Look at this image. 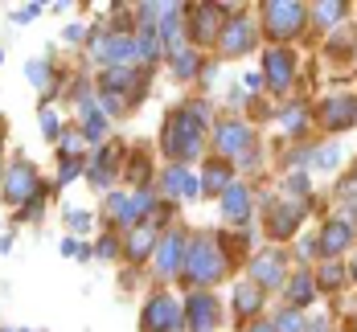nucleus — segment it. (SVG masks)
<instances>
[{
	"instance_id": "obj_16",
	"label": "nucleus",
	"mask_w": 357,
	"mask_h": 332,
	"mask_svg": "<svg viewBox=\"0 0 357 332\" xmlns=\"http://www.w3.org/2000/svg\"><path fill=\"white\" fill-rule=\"evenodd\" d=\"M160 184H165L169 197H202V181H197L185 164H173V168L160 177Z\"/></svg>"
},
{
	"instance_id": "obj_42",
	"label": "nucleus",
	"mask_w": 357,
	"mask_h": 332,
	"mask_svg": "<svg viewBox=\"0 0 357 332\" xmlns=\"http://www.w3.org/2000/svg\"><path fill=\"white\" fill-rule=\"evenodd\" d=\"M62 255H82V246H78L74 238H66V242H62Z\"/></svg>"
},
{
	"instance_id": "obj_7",
	"label": "nucleus",
	"mask_w": 357,
	"mask_h": 332,
	"mask_svg": "<svg viewBox=\"0 0 357 332\" xmlns=\"http://www.w3.org/2000/svg\"><path fill=\"white\" fill-rule=\"evenodd\" d=\"M214 140H218V152H222V160H234V156H250V127L247 123H238V119H226V123H218L214 127Z\"/></svg>"
},
{
	"instance_id": "obj_37",
	"label": "nucleus",
	"mask_w": 357,
	"mask_h": 332,
	"mask_svg": "<svg viewBox=\"0 0 357 332\" xmlns=\"http://www.w3.org/2000/svg\"><path fill=\"white\" fill-rule=\"evenodd\" d=\"M144 173H148V160H144V156H136V160H132V177H128V181H148V177H144Z\"/></svg>"
},
{
	"instance_id": "obj_43",
	"label": "nucleus",
	"mask_w": 357,
	"mask_h": 332,
	"mask_svg": "<svg viewBox=\"0 0 357 332\" xmlns=\"http://www.w3.org/2000/svg\"><path fill=\"white\" fill-rule=\"evenodd\" d=\"M66 41H82V25H70L66 29Z\"/></svg>"
},
{
	"instance_id": "obj_32",
	"label": "nucleus",
	"mask_w": 357,
	"mask_h": 332,
	"mask_svg": "<svg viewBox=\"0 0 357 332\" xmlns=\"http://www.w3.org/2000/svg\"><path fill=\"white\" fill-rule=\"evenodd\" d=\"M41 132L50 136V140H62V132H58V115H54V107L41 111Z\"/></svg>"
},
{
	"instance_id": "obj_10",
	"label": "nucleus",
	"mask_w": 357,
	"mask_h": 332,
	"mask_svg": "<svg viewBox=\"0 0 357 332\" xmlns=\"http://www.w3.org/2000/svg\"><path fill=\"white\" fill-rule=\"evenodd\" d=\"M291 74H296V58L287 49H280V45H271L263 54V78L271 82V90H287L291 86Z\"/></svg>"
},
{
	"instance_id": "obj_9",
	"label": "nucleus",
	"mask_w": 357,
	"mask_h": 332,
	"mask_svg": "<svg viewBox=\"0 0 357 332\" xmlns=\"http://www.w3.org/2000/svg\"><path fill=\"white\" fill-rule=\"evenodd\" d=\"M185 320H189V329L193 332H214L218 320H222L218 299L210 292H193L189 295V303H185Z\"/></svg>"
},
{
	"instance_id": "obj_8",
	"label": "nucleus",
	"mask_w": 357,
	"mask_h": 332,
	"mask_svg": "<svg viewBox=\"0 0 357 332\" xmlns=\"http://www.w3.org/2000/svg\"><path fill=\"white\" fill-rule=\"evenodd\" d=\"M185 251H189V238L177 234V230L156 242V271H160V279H173L181 267H185Z\"/></svg>"
},
{
	"instance_id": "obj_18",
	"label": "nucleus",
	"mask_w": 357,
	"mask_h": 332,
	"mask_svg": "<svg viewBox=\"0 0 357 332\" xmlns=\"http://www.w3.org/2000/svg\"><path fill=\"white\" fill-rule=\"evenodd\" d=\"M222 218L226 221H243L250 218V189H243V184H230L226 193H222Z\"/></svg>"
},
{
	"instance_id": "obj_30",
	"label": "nucleus",
	"mask_w": 357,
	"mask_h": 332,
	"mask_svg": "<svg viewBox=\"0 0 357 332\" xmlns=\"http://www.w3.org/2000/svg\"><path fill=\"white\" fill-rule=\"evenodd\" d=\"M300 329H304V324H300V312H296V308H287L284 316L275 320V332H300Z\"/></svg>"
},
{
	"instance_id": "obj_19",
	"label": "nucleus",
	"mask_w": 357,
	"mask_h": 332,
	"mask_svg": "<svg viewBox=\"0 0 357 332\" xmlns=\"http://www.w3.org/2000/svg\"><path fill=\"white\" fill-rule=\"evenodd\" d=\"M202 177H206V181H202V189L222 197V193L234 184V168H230V160H222V156H218V160H210V164H206V173H202Z\"/></svg>"
},
{
	"instance_id": "obj_44",
	"label": "nucleus",
	"mask_w": 357,
	"mask_h": 332,
	"mask_svg": "<svg viewBox=\"0 0 357 332\" xmlns=\"http://www.w3.org/2000/svg\"><path fill=\"white\" fill-rule=\"evenodd\" d=\"M308 332H328V324H324V320H312V324H308Z\"/></svg>"
},
{
	"instance_id": "obj_38",
	"label": "nucleus",
	"mask_w": 357,
	"mask_h": 332,
	"mask_svg": "<svg viewBox=\"0 0 357 332\" xmlns=\"http://www.w3.org/2000/svg\"><path fill=\"white\" fill-rule=\"evenodd\" d=\"M243 86H247V90H259V86H263V74H243Z\"/></svg>"
},
{
	"instance_id": "obj_39",
	"label": "nucleus",
	"mask_w": 357,
	"mask_h": 332,
	"mask_svg": "<svg viewBox=\"0 0 357 332\" xmlns=\"http://www.w3.org/2000/svg\"><path fill=\"white\" fill-rule=\"evenodd\" d=\"M304 189H308V184H304L300 173H296V177H287V193H304Z\"/></svg>"
},
{
	"instance_id": "obj_13",
	"label": "nucleus",
	"mask_w": 357,
	"mask_h": 332,
	"mask_svg": "<svg viewBox=\"0 0 357 332\" xmlns=\"http://www.w3.org/2000/svg\"><path fill=\"white\" fill-rule=\"evenodd\" d=\"M321 119H324V127H328V132H341V127L357 123V99H354V95L324 99V103H321Z\"/></svg>"
},
{
	"instance_id": "obj_28",
	"label": "nucleus",
	"mask_w": 357,
	"mask_h": 332,
	"mask_svg": "<svg viewBox=\"0 0 357 332\" xmlns=\"http://www.w3.org/2000/svg\"><path fill=\"white\" fill-rule=\"evenodd\" d=\"M341 283H345V271H341L337 262H324V267H321V287L333 292V287H341Z\"/></svg>"
},
{
	"instance_id": "obj_20",
	"label": "nucleus",
	"mask_w": 357,
	"mask_h": 332,
	"mask_svg": "<svg viewBox=\"0 0 357 332\" xmlns=\"http://www.w3.org/2000/svg\"><path fill=\"white\" fill-rule=\"evenodd\" d=\"M300 218H304L300 205H275L271 218H267V234H271V238H287V234L300 226Z\"/></svg>"
},
{
	"instance_id": "obj_12",
	"label": "nucleus",
	"mask_w": 357,
	"mask_h": 332,
	"mask_svg": "<svg viewBox=\"0 0 357 332\" xmlns=\"http://www.w3.org/2000/svg\"><path fill=\"white\" fill-rule=\"evenodd\" d=\"M349 242H354V226L345 218H333V221H324L321 238H317V251H321L324 258H337Z\"/></svg>"
},
{
	"instance_id": "obj_17",
	"label": "nucleus",
	"mask_w": 357,
	"mask_h": 332,
	"mask_svg": "<svg viewBox=\"0 0 357 332\" xmlns=\"http://www.w3.org/2000/svg\"><path fill=\"white\" fill-rule=\"evenodd\" d=\"M4 193H8V201H17V205H25L29 197H37V177L29 164H17L13 173H8V181H4Z\"/></svg>"
},
{
	"instance_id": "obj_45",
	"label": "nucleus",
	"mask_w": 357,
	"mask_h": 332,
	"mask_svg": "<svg viewBox=\"0 0 357 332\" xmlns=\"http://www.w3.org/2000/svg\"><path fill=\"white\" fill-rule=\"evenodd\" d=\"M250 332H275V329H271V324H255Z\"/></svg>"
},
{
	"instance_id": "obj_22",
	"label": "nucleus",
	"mask_w": 357,
	"mask_h": 332,
	"mask_svg": "<svg viewBox=\"0 0 357 332\" xmlns=\"http://www.w3.org/2000/svg\"><path fill=\"white\" fill-rule=\"evenodd\" d=\"M234 308H238L243 316H255V312L263 308V287H259V283H238V292H234Z\"/></svg>"
},
{
	"instance_id": "obj_47",
	"label": "nucleus",
	"mask_w": 357,
	"mask_h": 332,
	"mask_svg": "<svg viewBox=\"0 0 357 332\" xmlns=\"http://www.w3.org/2000/svg\"><path fill=\"white\" fill-rule=\"evenodd\" d=\"M0 62H4V49H0Z\"/></svg>"
},
{
	"instance_id": "obj_21",
	"label": "nucleus",
	"mask_w": 357,
	"mask_h": 332,
	"mask_svg": "<svg viewBox=\"0 0 357 332\" xmlns=\"http://www.w3.org/2000/svg\"><path fill=\"white\" fill-rule=\"evenodd\" d=\"M169 62H173V74H177V78H193L197 66H202V58H197L193 45H177V49H169Z\"/></svg>"
},
{
	"instance_id": "obj_4",
	"label": "nucleus",
	"mask_w": 357,
	"mask_h": 332,
	"mask_svg": "<svg viewBox=\"0 0 357 332\" xmlns=\"http://www.w3.org/2000/svg\"><path fill=\"white\" fill-rule=\"evenodd\" d=\"M255 41H259L255 21H250L247 13H234V17H226V25H222L218 49H222L226 58H238V54H250V49H255Z\"/></svg>"
},
{
	"instance_id": "obj_33",
	"label": "nucleus",
	"mask_w": 357,
	"mask_h": 332,
	"mask_svg": "<svg viewBox=\"0 0 357 332\" xmlns=\"http://www.w3.org/2000/svg\"><path fill=\"white\" fill-rule=\"evenodd\" d=\"M78 168H82V164H78V156H66V160H62V168H58V181H62V184L74 181V177H78Z\"/></svg>"
},
{
	"instance_id": "obj_36",
	"label": "nucleus",
	"mask_w": 357,
	"mask_h": 332,
	"mask_svg": "<svg viewBox=\"0 0 357 332\" xmlns=\"http://www.w3.org/2000/svg\"><path fill=\"white\" fill-rule=\"evenodd\" d=\"M78 148H82V136H78V132H66V136H62V152H66V156H78Z\"/></svg>"
},
{
	"instance_id": "obj_41",
	"label": "nucleus",
	"mask_w": 357,
	"mask_h": 332,
	"mask_svg": "<svg viewBox=\"0 0 357 332\" xmlns=\"http://www.w3.org/2000/svg\"><path fill=\"white\" fill-rule=\"evenodd\" d=\"M70 226H74V230H82V226H91V218H86V214H78V210H70Z\"/></svg>"
},
{
	"instance_id": "obj_1",
	"label": "nucleus",
	"mask_w": 357,
	"mask_h": 332,
	"mask_svg": "<svg viewBox=\"0 0 357 332\" xmlns=\"http://www.w3.org/2000/svg\"><path fill=\"white\" fill-rule=\"evenodd\" d=\"M226 267H230V258L218 246V238H210V234L189 238V251H185V279L189 283L210 287V283H218L226 275Z\"/></svg>"
},
{
	"instance_id": "obj_26",
	"label": "nucleus",
	"mask_w": 357,
	"mask_h": 332,
	"mask_svg": "<svg viewBox=\"0 0 357 332\" xmlns=\"http://www.w3.org/2000/svg\"><path fill=\"white\" fill-rule=\"evenodd\" d=\"M25 74H29L33 86H41L45 95H54V86H50V62H45V58H33V62L25 66Z\"/></svg>"
},
{
	"instance_id": "obj_46",
	"label": "nucleus",
	"mask_w": 357,
	"mask_h": 332,
	"mask_svg": "<svg viewBox=\"0 0 357 332\" xmlns=\"http://www.w3.org/2000/svg\"><path fill=\"white\" fill-rule=\"evenodd\" d=\"M349 271H354V279H357V255H354V262H349Z\"/></svg>"
},
{
	"instance_id": "obj_14",
	"label": "nucleus",
	"mask_w": 357,
	"mask_h": 332,
	"mask_svg": "<svg viewBox=\"0 0 357 332\" xmlns=\"http://www.w3.org/2000/svg\"><path fill=\"white\" fill-rule=\"evenodd\" d=\"M255 283L259 287H280L284 283V275H287V258L280 255V251H263V255L255 258Z\"/></svg>"
},
{
	"instance_id": "obj_3",
	"label": "nucleus",
	"mask_w": 357,
	"mask_h": 332,
	"mask_svg": "<svg viewBox=\"0 0 357 332\" xmlns=\"http://www.w3.org/2000/svg\"><path fill=\"white\" fill-rule=\"evenodd\" d=\"M304 4H287V0H267L263 4V25H267V33L275 37V41H287V37H296L304 29Z\"/></svg>"
},
{
	"instance_id": "obj_15",
	"label": "nucleus",
	"mask_w": 357,
	"mask_h": 332,
	"mask_svg": "<svg viewBox=\"0 0 357 332\" xmlns=\"http://www.w3.org/2000/svg\"><path fill=\"white\" fill-rule=\"evenodd\" d=\"M156 221H144V226H136V230H128V242H123V255L132 258V262H140V258H148L152 251H156Z\"/></svg>"
},
{
	"instance_id": "obj_11",
	"label": "nucleus",
	"mask_w": 357,
	"mask_h": 332,
	"mask_svg": "<svg viewBox=\"0 0 357 332\" xmlns=\"http://www.w3.org/2000/svg\"><path fill=\"white\" fill-rule=\"evenodd\" d=\"M222 25H226V8H222V4H202V8H193V17H189V29H193L197 41L222 37Z\"/></svg>"
},
{
	"instance_id": "obj_29",
	"label": "nucleus",
	"mask_w": 357,
	"mask_h": 332,
	"mask_svg": "<svg viewBox=\"0 0 357 332\" xmlns=\"http://www.w3.org/2000/svg\"><path fill=\"white\" fill-rule=\"evenodd\" d=\"M337 160H341V148H337V144L317 148V152H312V164H321V168H333Z\"/></svg>"
},
{
	"instance_id": "obj_27",
	"label": "nucleus",
	"mask_w": 357,
	"mask_h": 332,
	"mask_svg": "<svg viewBox=\"0 0 357 332\" xmlns=\"http://www.w3.org/2000/svg\"><path fill=\"white\" fill-rule=\"evenodd\" d=\"M312 13H317V25H337V21L345 17V4H337V0H328V4H317Z\"/></svg>"
},
{
	"instance_id": "obj_31",
	"label": "nucleus",
	"mask_w": 357,
	"mask_h": 332,
	"mask_svg": "<svg viewBox=\"0 0 357 332\" xmlns=\"http://www.w3.org/2000/svg\"><path fill=\"white\" fill-rule=\"evenodd\" d=\"M280 123H284L287 132H304V111H300V107H287L284 115H280Z\"/></svg>"
},
{
	"instance_id": "obj_2",
	"label": "nucleus",
	"mask_w": 357,
	"mask_h": 332,
	"mask_svg": "<svg viewBox=\"0 0 357 332\" xmlns=\"http://www.w3.org/2000/svg\"><path fill=\"white\" fill-rule=\"evenodd\" d=\"M193 119H197L193 107H177L169 115V123H165V152L173 160H193L202 152V127Z\"/></svg>"
},
{
	"instance_id": "obj_25",
	"label": "nucleus",
	"mask_w": 357,
	"mask_h": 332,
	"mask_svg": "<svg viewBox=\"0 0 357 332\" xmlns=\"http://www.w3.org/2000/svg\"><path fill=\"white\" fill-rule=\"evenodd\" d=\"M103 132H107V119L99 115V107L82 103V136H86V140H99Z\"/></svg>"
},
{
	"instance_id": "obj_34",
	"label": "nucleus",
	"mask_w": 357,
	"mask_h": 332,
	"mask_svg": "<svg viewBox=\"0 0 357 332\" xmlns=\"http://www.w3.org/2000/svg\"><path fill=\"white\" fill-rule=\"evenodd\" d=\"M33 17H41V4H21V8L13 13V21H17V25H29Z\"/></svg>"
},
{
	"instance_id": "obj_35",
	"label": "nucleus",
	"mask_w": 357,
	"mask_h": 332,
	"mask_svg": "<svg viewBox=\"0 0 357 332\" xmlns=\"http://www.w3.org/2000/svg\"><path fill=\"white\" fill-rule=\"evenodd\" d=\"M103 107H107V115H123L128 99H123V95H103Z\"/></svg>"
},
{
	"instance_id": "obj_40",
	"label": "nucleus",
	"mask_w": 357,
	"mask_h": 332,
	"mask_svg": "<svg viewBox=\"0 0 357 332\" xmlns=\"http://www.w3.org/2000/svg\"><path fill=\"white\" fill-rule=\"evenodd\" d=\"M115 251H119V246H115V238H103V242H99V255H103V258H111Z\"/></svg>"
},
{
	"instance_id": "obj_23",
	"label": "nucleus",
	"mask_w": 357,
	"mask_h": 332,
	"mask_svg": "<svg viewBox=\"0 0 357 332\" xmlns=\"http://www.w3.org/2000/svg\"><path fill=\"white\" fill-rule=\"evenodd\" d=\"M86 177H91V184H111V177H115V152L111 148H99V156H95Z\"/></svg>"
},
{
	"instance_id": "obj_6",
	"label": "nucleus",
	"mask_w": 357,
	"mask_h": 332,
	"mask_svg": "<svg viewBox=\"0 0 357 332\" xmlns=\"http://www.w3.org/2000/svg\"><path fill=\"white\" fill-rule=\"evenodd\" d=\"M144 332H177L181 329V303L173 295H152L148 308H144Z\"/></svg>"
},
{
	"instance_id": "obj_5",
	"label": "nucleus",
	"mask_w": 357,
	"mask_h": 332,
	"mask_svg": "<svg viewBox=\"0 0 357 332\" xmlns=\"http://www.w3.org/2000/svg\"><path fill=\"white\" fill-rule=\"evenodd\" d=\"M91 54H95L99 62H111V70H119V66H132V62L140 58V37H132V33H111L107 41L99 37V41H91Z\"/></svg>"
},
{
	"instance_id": "obj_24",
	"label": "nucleus",
	"mask_w": 357,
	"mask_h": 332,
	"mask_svg": "<svg viewBox=\"0 0 357 332\" xmlns=\"http://www.w3.org/2000/svg\"><path fill=\"white\" fill-rule=\"evenodd\" d=\"M312 292H317V287H312V279H308L304 271L291 275V283H287V299H291V308H308V303H312Z\"/></svg>"
}]
</instances>
